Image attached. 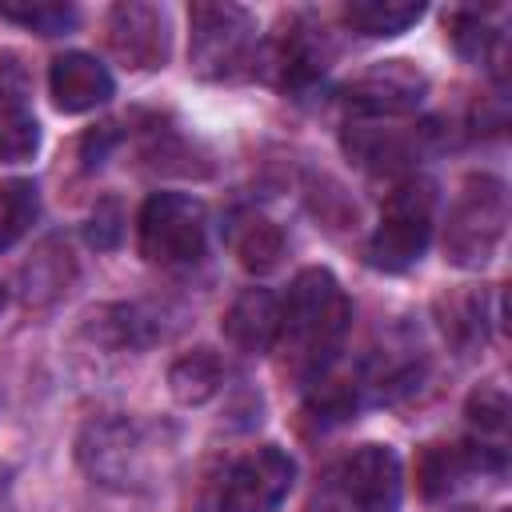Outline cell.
Masks as SVG:
<instances>
[{"label":"cell","mask_w":512,"mask_h":512,"mask_svg":"<svg viewBox=\"0 0 512 512\" xmlns=\"http://www.w3.org/2000/svg\"><path fill=\"white\" fill-rule=\"evenodd\" d=\"M428 128H356L348 132V152L368 168H400L424 156Z\"/></svg>","instance_id":"4fadbf2b"},{"label":"cell","mask_w":512,"mask_h":512,"mask_svg":"<svg viewBox=\"0 0 512 512\" xmlns=\"http://www.w3.org/2000/svg\"><path fill=\"white\" fill-rule=\"evenodd\" d=\"M40 148V124L20 100H0V164L32 160Z\"/></svg>","instance_id":"e0dca14e"},{"label":"cell","mask_w":512,"mask_h":512,"mask_svg":"<svg viewBox=\"0 0 512 512\" xmlns=\"http://www.w3.org/2000/svg\"><path fill=\"white\" fill-rule=\"evenodd\" d=\"M168 384H172V396L180 404H204L220 392L224 384V364L212 348H196L188 356H180L168 372Z\"/></svg>","instance_id":"9a60e30c"},{"label":"cell","mask_w":512,"mask_h":512,"mask_svg":"<svg viewBox=\"0 0 512 512\" xmlns=\"http://www.w3.org/2000/svg\"><path fill=\"white\" fill-rule=\"evenodd\" d=\"M424 16L420 0H348L344 24L360 36H400Z\"/></svg>","instance_id":"5bb4252c"},{"label":"cell","mask_w":512,"mask_h":512,"mask_svg":"<svg viewBox=\"0 0 512 512\" xmlns=\"http://www.w3.org/2000/svg\"><path fill=\"white\" fill-rule=\"evenodd\" d=\"M348 328H352V304L340 280L328 268H304L292 280L288 300L280 304L276 348L284 352V368L296 376L324 372L328 360L340 352Z\"/></svg>","instance_id":"6da1fadb"},{"label":"cell","mask_w":512,"mask_h":512,"mask_svg":"<svg viewBox=\"0 0 512 512\" xmlns=\"http://www.w3.org/2000/svg\"><path fill=\"white\" fill-rule=\"evenodd\" d=\"M108 44L124 68H140V72L164 68L168 52H172V32H168L164 8L144 4V0L116 4L108 16Z\"/></svg>","instance_id":"ba28073f"},{"label":"cell","mask_w":512,"mask_h":512,"mask_svg":"<svg viewBox=\"0 0 512 512\" xmlns=\"http://www.w3.org/2000/svg\"><path fill=\"white\" fill-rule=\"evenodd\" d=\"M292 480H296V464L288 452H280L276 444L252 448L224 472L216 512H276L288 500Z\"/></svg>","instance_id":"8992f818"},{"label":"cell","mask_w":512,"mask_h":512,"mask_svg":"<svg viewBox=\"0 0 512 512\" xmlns=\"http://www.w3.org/2000/svg\"><path fill=\"white\" fill-rule=\"evenodd\" d=\"M432 224H436V188L428 180L396 184L388 192V200L380 208V224L368 240V260L384 272L412 268L432 240Z\"/></svg>","instance_id":"277c9868"},{"label":"cell","mask_w":512,"mask_h":512,"mask_svg":"<svg viewBox=\"0 0 512 512\" xmlns=\"http://www.w3.org/2000/svg\"><path fill=\"white\" fill-rule=\"evenodd\" d=\"M280 328V304L268 288H248L236 296V304L224 316V336L244 352H268L276 348Z\"/></svg>","instance_id":"7c38bea8"},{"label":"cell","mask_w":512,"mask_h":512,"mask_svg":"<svg viewBox=\"0 0 512 512\" xmlns=\"http://www.w3.org/2000/svg\"><path fill=\"white\" fill-rule=\"evenodd\" d=\"M48 88L60 112H92L112 96V72L88 52H64L52 60Z\"/></svg>","instance_id":"30bf717a"},{"label":"cell","mask_w":512,"mask_h":512,"mask_svg":"<svg viewBox=\"0 0 512 512\" xmlns=\"http://www.w3.org/2000/svg\"><path fill=\"white\" fill-rule=\"evenodd\" d=\"M468 416H472V424L480 428V432H504V424H508V400H504V392L500 388H480L472 400H468Z\"/></svg>","instance_id":"44dd1931"},{"label":"cell","mask_w":512,"mask_h":512,"mask_svg":"<svg viewBox=\"0 0 512 512\" xmlns=\"http://www.w3.org/2000/svg\"><path fill=\"white\" fill-rule=\"evenodd\" d=\"M256 20L240 4L200 0L188 12V60L204 80H236L252 68Z\"/></svg>","instance_id":"7a4b0ae2"},{"label":"cell","mask_w":512,"mask_h":512,"mask_svg":"<svg viewBox=\"0 0 512 512\" xmlns=\"http://www.w3.org/2000/svg\"><path fill=\"white\" fill-rule=\"evenodd\" d=\"M232 252H236V260H240L248 272L264 276V272H272V268L280 264V256H284V232H280L268 216H248V220H240L236 232H232Z\"/></svg>","instance_id":"2e32d148"},{"label":"cell","mask_w":512,"mask_h":512,"mask_svg":"<svg viewBox=\"0 0 512 512\" xmlns=\"http://www.w3.org/2000/svg\"><path fill=\"white\" fill-rule=\"evenodd\" d=\"M40 196L32 180H0V248H12L36 220Z\"/></svg>","instance_id":"ac0fdd59"},{"label":"cell","mask_w":512,"mask_h":512,"mask_svg":"<svg viewBox=\"0 0 512 512\" xmlns=\"http://www.w3.org/2000/svg\"><path fill=\"white\" fill-rule=\"evenodd\" d=\"M508 228V192L496 176H468L456 192L444 224V260L456 268H480L492 260Z\"/></svg>","instance_id":"3957f363"},{"label":"cell","mask_w":512,"mask_h":512,"mask_svg":"<svg viewBox=\"0 0 512 512\" xmlns=\"http://www.w3.org/2000/svg\"><path fill=\"white\" fill-rule=\"evenodd\" d=\"M332 60V40L324 28L308 24V20H288L280 44H276V68H280V84L300 88L308 80H316Z\"/></svg>","instance_id":"8fae6325"},{"label":"cell","mask_w":512,"mask_h":512,"mask_svg":"<svg viewBox=\"0 0 512 512\" xmlns=\"http://www.w3.org/2000/svg\"><path fill=\"white\" fill-rule=\"evenodd\" d=\"M0 20L32 28L40 36H60L76 24V8L60 0H0Z\"/></svg>","instance_id":"d6986e66"},{"label":"cell","mask_w":512,"mask_h":512,"mask_svg":"<svg viewBox=\"0 0 512 512\" xmlns=\"http://www.w3.org/2000/svg\"><path fill=\"white\" fill-rule=\"evenodd\" d=\"M428 76L412 60H380L344 88V104L364 116H408L424 104Z\"/></svg>","instance_id":"52a82bcc"},{"label":"cell","mask_w":512,"mask_h":512,"mask_svg":"<svg viewBox=\"0 0 512 512\" xmlns=\"http://www.w3.org/2000/svg\"><path fill=\"white\" fill-rule=\"evenodd\" d=\"M476 464L464 448H448V444H432L420 452V464H416V480H420V492L424 496H444L460 476L464 468Z\"/></svg>","instance_id":"ffe728a7"},{"label":"cell","mask_w":512,"mask_h":512,"mask_svg":"<svg viewBox=\"0 0 512 512\" xmlns=\"http://www.w3.org/2000/svg\"><path fill=\"white\" fill-rule=\"evenodd\" d=\"M208 216L204 204L180 192H156L140 208V252L160 268H184L204 256Z\"/></svg>","instance_id":"5b68a950"},{"label":"cell","mask_w":512,"mask_h":512,"mask_svg":"<svg viewBox=\"0 0 512 512\" xmlns=\"http://www.w3.org/2000/svg\"><path fill=\"white\" fill-rule=\"evenodd\" d=\"M340 488L360 512H396L404 496L400 456L388 444H360L340 468Z\"/></svg>","instance_id":"9c48e42d"},{"label":"cell","mask_w":512,"mask_h":512,"mask_svg":"<svg viewBox=\"0 0 512 512\" xmlns=\"http://www.w3.org/2000/svg\"><path fill=\"white\" fill-rule=\"evenodd\" d=\"M0 312H4V288H0Z\"/></svg>","instance_id":"603a6c76"},{"label":"cell","mask_w":512,"mask_h":512,"mask_svg":"<svg viewBox=\"0 0 512 512\" xmlns=\"http://www.w3.org/2000/svg\"><path fill=\"white\" fill-rule=\"evenodd\" d=\"M116 232H120V224H116V204H100V212H96L92 224H88V240H92L96 248H112V244H116Z\"/></svg>","instance_id":"7402d4cb"}]
</instances>
